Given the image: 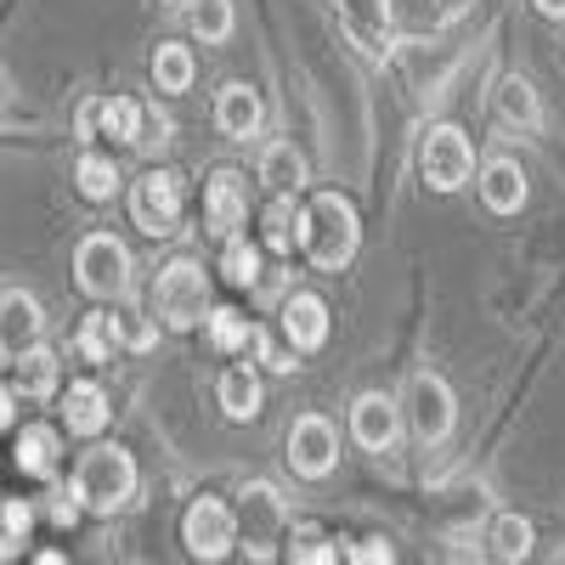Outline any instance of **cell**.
Masks as SVG:
<instances>
[{
  "instance_id": "6da1fadb",
  "label": "cell",
  "mask_w": 565,
  "mask_h": 565,
  "mask_svg": "<svg viewBox=\"0 0 565 565\" xmlns=\"http://www.w3.org/2000/svg\"><path fill=\"white\" fill-rule=\"evenodd\" d=\"M356 244H362V226H356L351 199L317 193L306 204V215H300V249H306V260L317 271H345L351 255H356Z\"/></svg>"
},
{
  "instance_id": "7a4b0ae2",
  "label": "cell",
  "mask_w": 565,
  "mask_h": 565,
  "mask_svg": "<svg viewBox=\"0 0 565 565\" xmlns=\"http://www.w3.org/2000/svg\"><path fill=\"white\" fill-rule=\"evenodd\" d=\"M74 498H79V509H90V514H114V509H125L130 498H136V458L125 452V447H90L85 458H79V469H74Z\"/></svg>"
},
{
  "instance_id": "3957f363",
  "label": "cell",
  "mask_w": 565,
  "mask_h": 565,
  "mask_svg": "<svg viewBox=\"0 0 565 565\" xmlns=\"http://www.w3.org/2000/svg\"><path fill=\"white\" fill-rule=\"evenodd\" d=\"M153 306L164 328H199L210 317V277L199 260H170L153 282Z\"/></svg>"
},
{
  "instance_id": "277c9868",
  "label": "cell",
  "mask_w": 565,
  "mask_h": 565,
  "mask_svg": "<svg viewBox=\"0 0 565 565\" xmlns=\"http://www.w3.org/2000/svg\"><path fill=\"white\" fill-rule=\"evenodd\" d=\"M181 543L193 559L221 565L232 548H238V509L221 498H193V509L181 514Z\"/></svg>"
},
{
  "instance_id": "5b68a950",
  "label": "cell",
  "mask_w": 565,
  "mask_h": 565,
  "mask_svg": "<svg viewBox=\"0 0 565 565\" xmlns=\"http://www.w3.org/2000/svg\"><path fill=\"white\" fill-rule=\"evenodd\" d=\"M418 170L436 193H458V186L476 175V148H469V136L458 125H430L418 141Z\"/></svg>"
},
{
  "instance_id": "8992f818",
  "label": "cell",
  "mask_w": 565,
  "mask_h": 565,
  "mask_svg": "<svg viewBox=\"0 0 565 565\" xmlns=\"http://www.w3.org/2000/svg\"><path fill=\"white\" fill-rule=\"evenodd\" d=\"M74 271H79V289L97 295V300H114L130 289V249L114 238V232H90L74 249Z\"/></svg>"
},
{
  "instance_id": "52a82bcc",
  "label": "cell",
  "mask_w": 565,
  "mask_h": 565,
  "mask_svg": "<svg viewBox=\"0 0 565 565\" xmlns=\"http://www.w3.org/2000/svg\"><path fill=\"white\" fill-rule=\"evenodd\" d=\"M130 221L148 238H175L181 232V175L175 170H148L130 186Z\"/></svg>"
},
{
  "instance_id": "ba28073f",
  "label": "cell",
  "mask_w": 565,
  "mask_h": 565,
  "mask_svg": "<svg viewBox=\"0 0 565 565\" xmlns=\"http://www.w3.org/2000/svg\"><path fill=\"white\" fill-rule=\"evenodd\" d=\"M407 424H413V436L418 441H447L452 436V418H458V402L447 391L441 373H413V385H407Z\"/></svg>"
},
{
  "instance_id": "9c48e42d",
  "label": "cell",
  "mask_w": 565,
  "mask_h": 565,
  "mask_svg": "<svg viewBox=\"0 0 565 565\" xmlns=\"http://www.w3.org/2000/svg\"><path fill=\"white\" fill-rule=\"evenodd\" d=\"M334 463H340V430H334V424H328L322 413L295 418V430H289V469H295V476L322 481Z\"/></svg>"
},
{
  "instance_id": "30bf717a",
  "label": "cell",
  "mask_w": 565,
  "mask_h": 565,
  "mask_svg": "<svg viewBox=\"0 0 565 565\" xmlns=\"http://www.w3.org/2000/svg\"><path fill=\"white\" fill-rule=\"evenodd\" d=\"M282 526H289V509H282V498L266 487V481H255V487H244V509H238V543L249 537V554H271L277 543H282Z\"/></svg>"
},
{
  "instance_id": "8fae6325",
  "label": "cell",
  "mask_w": 565,
  "mask_h": 565,
  "mask_svg": "<svg viewBox=\"0 0 565 565\" xmlns=\"http://www.w3.org/2000/svg\"><path fill=\"white\" fill-rule=\"evenodd\" d=\"M351 436H356V447H367V452H391L396 436H402V407H396L391 396H380V391L356 396V402H351Z\"/></svg>"
},
{
  "instance_id": "7c38bea8",
  "label": "cell",
  "mask_w": 565,
  "mask_h": 565,
  "mask_svg": "<svg viewBox=\"0 0 565 565\" xmlns=\"http://www.w3.org/2000/svg\"><path fill=\"white\" fill-rule=\"evenodd\" d=\"M204 215H210V232L215 238H232L249 215V181L238 170H215L210 186H204Z\"/></svg>"
},
{
  "instance_id": "4fadbf2b",
  "label": "cell",
  "mask_w": 565,
  "mask_h": 565,
  "mask_svg": "<svg viewBox=\"0 0 565 565\" xmlns=\"http://www.w3.org/2000/svg\"><path fill=\"white\" fill-rule=\"evenodd\" d=\"M277 317H282V340H289L300 356L328 345V300H322V295L300 289V295L282 300V311H277Z\"/></svg>"
},
{
  "instance_id": "5bb4252c",
  "label": "cell",
  "mask_w": 565,
  "mask_h": 565,
  "mask_svg": "<svg viewBox=\"0 0 565 565\" xmlns=\"http://www.w3.org/2000/svg\"><path fill=\"white\" fill-rule=\"evenodd\" d=\"M340 18L351 29V40L367 57H391L396 29H391V0H340Z\"/></svg>"
},
{
  "instance_id": "9a60e30c",
  "label": "cell",
  "mask_w": 565,
  "mask_h": 565,
  "mask_svg": "<svg viewBox=\"0 0 565 565\" xmlns=\"http://www.w3.org/2000/svg\"><path fill=\"white\" fill-rule=\"evenodd\" d=\"M260 119H266V108H260V90H249V85H221V97H215V125H221V136H232V141H249V136H260Z\"/></svg>"
},
{
  "instance_id": "2e32d148",
  "label": "cell",
  "mask_w": 565,
  "mask_h": 565,
  "mask_svg": "<svg viewBox=\"0 0 565 565\" xmlns=\"http://www.w3.org/2000/svg\"><path fill=\"white\" fill-rule=\"evenodd\" d=\"M481 199L492 215H514L526 204V170L514 159H487L481 164Z\"/></svg>"
},
{
  "instance_id": "e0dca14e",
  "label": "cell",
  "mask_w": 565,
  "mask_h": 565,
  "mask_svg": "<svg viewBox=\"0 0 565 565\" xmlns=\"http://www.w3.org/2000/svg\"><path fill=\"white\" fill-rule=\"evenodd\" d=\"M57 458H63L57 424H23V436H18V469H23V476L52 481L57 476Z\"/></svg>"
},
{
  "instance_id": "ac0fdd59",
  "label": "cell",
  "mask_w": 565,
  "mask_h": 565,
  "mask_svg": "<svg viewBox=\"0 0 565 565\" xmlns=\"http://www.w3.org/2000/svg\"><path fill=\"white\" fill-rule=\"evenodd\" d=\"M63 413H68V430L74 436H103L108 430V391L97 380H79V385H68Z\"/></svg>"
},
{
  "instance_id": "d6986e66",
  "label": "cell",
  "mask_w": 565,
  "mask_h": 565,
  "mask_svg": "<svg viewBox=\"0 0 565 565\" xmlns=\"http://www.w3.org/2000/svg\"><path fill=\"white\" fill-rule=\"evenodd\" d=\"M40 328H45V317H40V300H34V295H23V289L0 295V340H7L12 356L23 351V340L40 334Z\"/></svg>"
},
{
  "instance_id": "ffe728a7",
  "label": "cell",
  "mask_w": 565,
  "mask_h": 565,
  "mask_svg": "<svg viewBox=\"0 0 565 565\" xmlns=\"http://www.w3.org/2000/svg\"><path fill=\"white\" fill-rule=\"evenodd\" d=\"M300 204H295V193H277L271 204H266V215H260V238H266V249L271 255H295L300 249Z\"/></svg>"
},
{
  "instance_id": "44dd1931",
  "label": "cell",
  "mask_w": 565,
  "mask_h": 565,
  "mask_svg": "<svg viewBox=\"0 0 565 565\" xmlns=\"http://www.w3.org/2000/svg\"><path fill=\"white\" fill-rule=\"evenodd\" d=\"M492 114H498V125H509V130H537V119H543L537 90H532L526 79H498V90H492Z\"/></svg>"
},
{
  "instance_id": "7402d4cb",
  "label": "cell",
  "mask_w": 565,
  "mask_h": 565,
  "mask_svg": "<svg viewBox=\"0 0 565 565\" xmlns=\"http://www.w3.org/2000/svg\"><path fill=\"white\" fill-rule=\"evenodd\" d=\"M260 181L271 186V193H300L306 186V159L295 141H271V148L260 153Z\"/></svg>"
},
{
  "instance_id": "603a6c76",
  "label": "cell",
  "mask_w": 565,
  "mask_h": 565,
  "mask_svg": "<svg viewBox=\"0 0 565 565\" xmlns=\"http://www.w3.org/2000/svg\"><path fill=\"white\" fill-rule=\"evenodd\" d=\"M487 548L498 565H521L532 554V521L526 514H498V521L487 526Z\"/></svg>"
},
{
  "instance_id": "cb8c5ba5",
  "label": "cell",
  "mask_w": 565,
  "mask_h": 565,
  "mask_svg": "<svg viewBox=\"0 0 565 565\" xmlns=\"http://www.w3.org/2000/svg\"><path fill=\"white\" fill-rule=\"evenodd\" d=\"M57 391V356L45 351V345H29V351H18V396H29V402H45Z\"/></svg>"
},
{
  "instance_id": "d4e9b609",
  "label": "cell",
  "mask_w": 565,
  "mask_h": 565,
  "mask_svg": "<svg viewBox=\"0 0 565 565\" xmlns=\"http://www.w3.org/2000/svg\"><path fill=\"white\" fill-rule=\"evenodd\" d=\"M215 396H221V413H226V418H238V424L260 413V380H255L249 367H226V373H221V385H215Z\"/></svg>"
},
{
  "instance_id": "484cf974",
  "label": "cell",
  "mask_w": 565,
  "mask_h": 565,
  "mask_svg": "<svg viewBox=\"0 0 565 565\" xmlns=\"http://www.w3.org/2000/svg\"><path fill=\"white\" fill-rule=\"evenodd\" d=\"M204 334H210V345H215L221 356H238V351H249V340H255V322H249L244 311L221 306V311L204 317Z\"/></svg>"
},
{
  "instance_id": "4316f807",
  "label": "cell",
  "mask_w": 565,
  "mask_h": 565,
  "mask_svg": "<svg viewBox=\"0 0 565 565\" xmlns=\"http://www.w3.org/2000/svg\"><path fill=\"white\" fill-rule=\"evenodd\" d=\"M193 74H199V63H193V52H186V45H159V57H153V85H159V90L181 97V90L193 85Z\"/></svg>"
},
{
  "instance_id": "83f0119b",
  "label": "cell",
  "mask_w": 565,
  "mask_h": 565,
  "mask_svg": "<svg viewBox=\"0 0 565 565\" xmlns=\"http://www.w3.org/2000/svg\"><path fill=\"white\" fill-rule=\"evenodd\" d=\"M97 130H103V136H114V141H125V148H136L141 103H130V97H103V103H97Z\"/></svg>"
},
{
  "instance_id": "f1b7e54d",
  "label": "cell",
  "mask_w": 565,
  "mask_h": 565,
  "mask_svg": "<svg viewBox=\"0 0 565 565\" xmlns=\"http://www.w3.org/2000/svg\"><path fill=\"white\" fill-rule=\"evenodd\" d=\"M74 181H79V193H85L90 204H103V199L119 193V170H114V159H103V153H79Z\"/></svg>"
},
{
  "instance_id": "f546056e",
  "label": "cell",
  "mask_w": 565,
  "mask_h": 565,
  "mask_svg": "<svg viewBox=\"0 0 565 565\" xmlns=\"http://www.w3.org/2000/svg\"><path fill=\"white\" fill-rule=\"evenodd\" d=\"M79 356L85 362H114V345H119V328H114V311H90L79 322Z\"/></svg>"
},
{
  "instance_id": "4dcf8cb0",
  "label": "cell",
  "mask_w": 565,
  "mask_h": 565,
  "mask_svg": "<svg viewBox=\"0 0 565 565\" xmlns=\"http://www.w3.org/2000/svg\"><path fill=\"white\" fill-rule=\"evenodd\" d=\"M186 23H193V34L204 45L232 40V0H193V7H186Z\"/></svg>"
},
{
  "instance_id": "1f68e13d",
  "label": "cell",
  "mask_w": 565,
  "mask_h": 565,
  "mask_svg": "<svg viewBox=\"0 0 565 565\" xmlns=\"http://www.w3.org/2000/svg\"><path fill=\"white\" fill-rule=\"evenodd\" d=\"M221 271H226V282H238V289H255L260 282V249L249 244V238H226V249H221Z\"/></svg>"
},
{
  "instance_id": "d6a6232c",
  "label": "cell",
  "mask_w": 565,
  "mask_h": 565,
  "mask_svg": "<svg viewBox=\"0 0 565 565\" xmlns=\"http://www.w3.org/2000/svg\"><path fill=\"white\" fill-rule=\"evenodd\" d=\"M289 565H340V543L322 526H300L289 537Z\"/></svg>"
},
{
  "instance_id": "836d02e7",
  "label": "cell",
  "mask_w": 565,
  "mask_h": 565,
  "mask_svg": "<svg viewBox=\"0 0 565 565\" xmlns=\"http://www.w3.org/2000/svg\"><path fill=\"white\" fill-rule=\"evenodd\" d=\"M114 328H119V345H130V351H153V322L148 317H141V311H119L114 317Z\"/></svg>"
},
{
  "instance_id": "e575fe53",
  "label": "cell",
  "mask_w": 565,
  "mask_h": 565,
  "mask_svg": "<svg viewBox=\"0 0 565 565\" xmlns=\"http://www.w3.org/2000/svg\"><path fill=\"white\" fill-rule=\"evenodd\" d=\"M351 565H396V543L380 537V532H373V537H356V543H351Z\"/></svg>"
},
{
  "instance_id": "d590c367",
  "label": "cell",
  "mask_w": 565,
  "mask_h": 565,
  "mask_svg": "<svg viewBox=\"0 0 565 565\" xmlns=\"http://www.w3.org/2000/svg\"><path fill=\"white\" fill-rule=\"evenodd\" d=\"M164 141H170V119H164V114H153V108H141L136 148H141V153H153V148H164Z\"/></svg>"
},
{
  "instance_id": "8d00e7d4",
  "label": "cell",
  "mask_w": 565,
  "mask_h": 565,
  "mask_svg": "<svg viewBox=\"0 0 565 565\" xmlns=\"http://www.w3.org/2000/svg\"><path fill=\"white\" fill-rule=\"evenodd\" d=\"M0 526H7L18 543L29 537V526H34V509L23 503V498H7V503H0Z\"/></svg>"
},
{
  "instance_id": "74e56055",
  "label": "cell",
  "mask_w": 565,
  "mask_h": 565,
  "mask_svg": "<svg viewBox=\"0 0 565 565\" xmlns=\"http://www.w3.org/2000/svg\"><path fill=\"white\" fill-rule=\"evenodd\" d=\"M45 521H52L57 532H68V526L79 521V498H74V487H68V492H52V503H45Z\"/></svg>"
},
{
  "instance_id": "f35d334b",
  "label": "cell",
  "mask_w": 565,
  "mask_h": 565,
  "mask_svg": "<svg viewBox=\"0 0 565 565\" xmlns=\"http://www.w3.org/2000/svg\"><path fill=\"white\" fill-rule=\"evenodd\" d=\"M12 418H18V385L0 380V430H12Z\"/></svg>"
},
{
  "instance_id": "ab89813d",
  "label": "cell",
  "mask_w": 565,
  "mask_h": 565,
  "mask_svg": "<svg viewBox=\"0 0 565 565\" xmlns=\"http://www.w3.org/2000/svg\"><path fill=\"white\" fill-rule=\"evenodd\" d=\"M7 559H18V537H12L7 526H0V565H7Z\"/></svg>"
},
{
  "instance_id": "60d3db41",
  "label": "cell",
  "mask_w": 565,
  "mask_h": 565,
  "mask_svg": "<svg viewBox=\"0 0 565 565\" xmlns=\"http://www.w3.org/2000/svg\"><path fill=\"white\" fill-rule=\"evenodd\" d=\"M532 7H537L543 18H565V0H532Z\"/></svg>"
},
{
  "instance_id": "b9f144b4",
  "label": "cell",
  "mask_w": 565,
  "mask_h": 565,
  "mask_svg": "<svg viewBox=\"0 0 565 565\" xmlns=\"http://www.w3.org/2000/svg\"><path fill=\"white\" fill-rule=\"evenodd\" d=\"M34 565H68V554H57V548H45V554H40Z\"/></svg>"
},
{
  "instance_id": "7bdbcfd3",
  "label": "cell",
  "mask_w": 565,
  "mask_h": 565,
  "mask_svg": "<svg viewBox=\"0 0 565 565\" xmlns=\"http://www.w3.org/2000/svg\"><path fill=\"white\" fill-rule=\"evenodd\" d=\"M0 356H7V340H0Z\"/></svg>"
},
{
  "instance_id": "ee69618b",
  "label": "cell",
  "mask_w": 565,
  "mask_h": 565,
  "mask_svg": "<svg viewBox=\"0 0 565 565\" xmlns=\"http://www.w3.org/2000/svg\"><path fill=\"white\" fill-rule=\"evenodd\" d=\"M164 7H181V0H164Z\"/></svg>"
},
{
  "instance_id": "f6af8a7d",
  "label": "cell",
  "mask_w": 565,
  "mask_h": 565,
  "mask_svg": "<svg viewBox=\"0 0 565 565\" xmlns=\"http://www.w3.org/2000/svg\"><path fill=\"white\" fill-rule=\"evenodd\" d=\"M463 565H476V559H463Z\"/></svg>"
}]
</instances>
